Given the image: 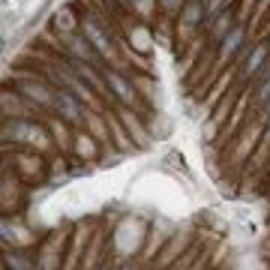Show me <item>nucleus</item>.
Segmentation results:
<instances>
[{
	"instance_id": "nucleus-1",
	"label": "nucleus",
	"mask_w": 270,
	"mask_h": 270,
	"mask_svg": "<svg viewBox=\"0 0 270 270\" xmlns=\"http://www.w3.org/2000/svg\"><path fill=\"white\" fill-rule=\"evenodd\" d=\"M54 105L63 111V117H69L72 123L81 117V108H78V102H75V96H72L69 90H60V93H54Z\"/></svg>"
},
{
	"instance_id": "nucleus-2",
	"label": "nucleus",
	"mask_w": 270,
	"mask_h": 270,
	"mask_svg": "<svg viewBox=\"0 0 270 270\" xmlns=\"http://www.w3.org/2000/svg\"><path fill=\"white\" fill-rule=\"evenodd\" d=\"M69 51L78 57V60H84V63H93L96 60V54L90 51V42L84 39V36H72V39H69Z\"/></svg>"
},
{
	"instance_id": "nucleus-3",
	"label": "nucleus",
	"mask_w": 270,
	"mask_h": 270,
	"mask_svg": "<svg viewBox=\"0 0 270 270\" xmlns=\"http://www.w3.org/2000/svg\"><path fill=\"white\" fill-rule=\"evenodd\" d=\"M105 81H108V87H114V93H117V96H120L123 102H132V99H135L132 87H129V84H126V81L120 78L117 72H108V75H105Z\"/></svg>"
},
{
	"instance_id": "nucleus-4",
	"label": "nucleus",
	"mask_w": 270,
	"mask_h": 270,
	"mask_svg": "<svg viewBox=\"0 0 270 270\" xmlns=\"http://www.w3.org/2000/svg\"><path fill=\"white\" fill-rule=\"evenodd\" d=\"M240 39H243V30L234 27V30H231V36H225V42H222V54H225V57H228V54H234L237 45H240Z\"/></svg>"
},
{
	"instance_id": "nucleus-5",
	"label": "nucleus",
	"mask_w": 270,
	"mask_h": 270,
	"mask_svg": "<svg viewBox=\"0 0 270 270\" xmlns=\"http://www.w3.org/2000/svg\"><path fill=\"white\" fill-rule=\"evenodd\" d=\"M264 57H267V48L261 45V48H255V54L246 60V75H252V72H258V66L264 63Z\"/></svg>"
},
{
	"instance_id": "nucleus-6",
	"label": "nucleus",
	"mask_w": 270,
	"mask_h": 270,
	"mask_svg": "<svg viewBox=\"0 0 270 270\" xmlns=\"http://www.w3.org/2000/svg\"><path fill=\"white\" fill-rule=\"evenodd\" d=\"M267 99H270V78H267V81L258 87V93H255V102H267Z\"/></svg>"
}]
</instances>
